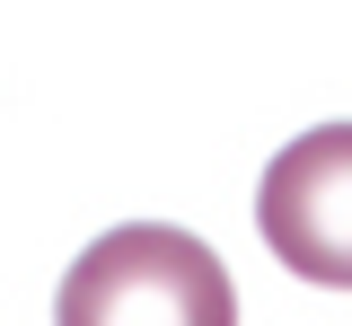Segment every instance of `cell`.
Wrapping results in <instances>:
<instances>
[{"label": "cell", "mask_w": 352, "mask_h": 326, "mask_svg": "<svg viewBox=\"0 0 352 326\" xmlns=\"http://www.w3.org/2000/svg\"><path fill=\"white\" fill-rule=\"evenodd\" d=\"M256 230L291 274L352 291V124H317L264 168Z\"/></svg>", "instance_id": "obj_2"}, {"label": "cell", "mask_w": 352, "mask_h": 326, "mask_svg": "<svg viewBox=\"0 0 352 326\" xmlns=\"http://www.w3.org/2000/svg\"><path fill=\"white\" fill-rule=\"evenodd\" d=\"M53 326H238V291L194 230L124 221L62 274Z\"/></svg>", "instance_id": "obj_1"}]
</instances>
